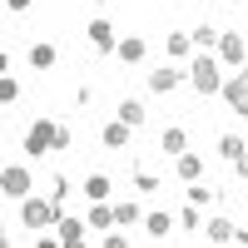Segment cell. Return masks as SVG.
Masks as SVG:
<instances>
[{"label": "cell", "instance_id": "obj_19", "mask_svg": "<svg viewBox=\"0 0 248 248\" xmlns=\"http://www.w3.org/2000/svg\"><path fill=\"white\" fill-rule=\"evenodd\" d=\"M164 45H169V55L179 60V55H189V50H194V35H189V30H169V40H164Z\"/></svg>", "mask_w": 248, "mask_h": 248}, {"label": "cell", "instance_id": "obj_11", "mask_svg": "<svg viewBox=\"0 0 248 248\" xmlns=\"http://www.w3.org/2000/svg\"><path fill=\"white\" fill-rule=\"evenodd\" d=\"M99 144H105V149H124V144H129V124H124V119H109L105 129H99Z\"/></svg>", "mask_w": 248, "mask_h": 248}, {"label": "cell", "instance_id": "obj_23", "mask_svg": "<svg viewBox=\"0 0 248 248\" xmlns=\"http://www.w3.org/2000/svg\"><path fill=\"white\" fill-rule=\"evenodd\" d=\"M243 149H248V144H243L238 134H223V139H218V154H223V159H238Z\"/></svg>", "mask_w": 248, "mask_h": 248}, {"label": "cell", "instance_id": "obj_31", "mask_svg": "<svg viewBox=\"0 0 248 248\" xmlns=\"http://www.w3.org/2000/svg\"><path fill=\"white\" fill-rule=\"evenodd\" d=\"M229 5H243V0H229Z\"/></svg>", "mask_w": 248, "mask_h": 248}, {"label": "cell", "instance_id": "obj_2", "mask_svg": "<svg viewBox=\"0 0 248 248\" xmlns=\"http://www.w3.org/2000/svg\"><path fill=\"white\" fill-rule=\"evenodd\" d=\"M189 85H194L199 94H218V90H223V79H218V60H214L209 50H203L194 65H189Z\"/></svg>", "mask_w": 248, "mask_h": 248}, {"label": "cell", "instance_id": "obj_21", "mask_svg": "<svg viewBox=\"0 0 248 248\" xmlns=\"http://www.w3.org/2000/svg\"><path fill=\"white\" fill-rule=\"evenodd\" d=\"M209 199H218V194H214V189H209L203 179H194V184H189V203H199V209H209Z\"/></svg>", "mask_w": 248, "mask_h": 248}, {"label": "cell", "instance_id": "obj_28", "mask_svg": "<svg viewBox=\"0 0 248 248\" xmlns=\"http://www.w3.org/2000/svg\"><path fill=\"white\" fill-rule=\"evenodd\" d=\"M233 174H238V179H248V149H243V154L233 159Z\"/></svg>", "mask_w": 248, "mask_h": 248}, {"label": "cell", "instance_id": "obj_22", "mask_svg": "<svg viewBox=\"0 0 248 248\" xmlns=\"http://www.w3.org/2000/svg\"><path fill=\"white\" fill-rule=\"evenodd\" d=\"M85 199H109V179L105 174H90L85 179Z\"/></svg>", "mask_w": 248, "mask_h": 248}, {"label": "cell", "instance_id": "obj_14", "mask_svg": "<svg viewBox=\"0 0 248 248\" xmlns=\"http://www.w3.org/2000/svg\"><path fill=\"white\" fill-rule=\"evenodd\" d=\"M55 229H60V243H85V229H90V223H79V218H60Z\"/></svg>", "mask_w": 248, "mask_h": 248}, {"label": "cell", "instance_id": "obj_4", "mask_svg": "<svg viewBox=\"0 0 248 248\" xmlns=\"http://www.w3.org/2000/svg\"><path fill=\"white\" fill-rule=\"evenodd\" d=\"M218 94L233 105V114H243V119H248V65H243L233 79H223V90H218Z\"/></svg>", "mask_w": 248, "mask_h": 248}, {"label": "cell", "instance_id": "obj_10", "mask_svg": "<svg viewBox=\"0 0 248 248\" xmlns=\"http://www.w3.org/2000/svg\"><path fill=\"white\" fill-rule=\"evenodd\" d=\"M149 90H154V94H174V90H179V70H174V65L149 70Z\"/></svg>", "mask_w": 248, "mask_h": 248}, {"label": "cell", "instance_id": "obj_12", "mask_svg": "<svg viewBox=\"0 0 248 248\" xmlns=\"http://www.w3.org/2000/svg\"><path fill=\"white\" fill-rule=\"evenodd\" d=\"M55 60H60V50L50 45V40H35V45H30V65L35 70H55Z\"/></svg>", "mask_w": 248, "mask_h": 248}, {"label": "cell", "instance_id": "obj_7", "mask_svg": "<svg viewBox=\"0 0 248 248\" xmlns=\"http://www.w3.org/2000/svg\"><path fill=\"white\" fill-rule=\"evenodd\" d=\"M85 223H90L94 233H109V229H114V203H105V199H90V218H85Z\"/></svg>", "mask_w": 248, "mask_h": 248}, {"label": "cell", "instance_id": "obj_30", "mask_svg": "<svg viewBox=\"0 0 248 248\" xmlns=\"http://www.w3.org/2000/svg\"><path fill=\"white\" fill-rule=\"evenodd\" d=\"M233 243H243V248H248V229H238V233H233Z\"/></svg>", "mask_w": 248, "mask_h": 248}, {"label": "cell", "instance_id": "obj_20", "mask_svg": "<svg viewBox=\"0 0 248 248\" xmlns=\"http://www.w3.org/2000/svg\"><path fill=\"white\" fill-rule=\"evenodd\" d=\"M203 233H209V243H233V223H229V218H209V229H203Z\"/></svg>", "mask_w": 248, "mask_h": 248}, {"label": "cell", "instance_id": "obj_15", "mask_svg": "<svg viewBox=\"0 0 248 248\" xmlns=\"http://www.w3.org/2000/svg\"><path fill=\"white\" fill-rule=\"evenodd\" d=\"M174 223H179V218H169V214L159 209V214H149V218H144V229H149V238H169V229H174Z\"/></svg>", "mask_w": 248, "mask_h": 248}, {"label": "cell", "instance_id": "obj_13", "mask_svg": "<svg viewBox=\"0 0 248 248\" xmlns=\"http://www.w3.org/2000/svg\"><path fill=\"white\" fill-rule=\"evenodd\" d=\"M144 50H149V45H144L139 35H129V40H119V50H114V55L124 60V65H139V60H144Z\"/></svg>", "mask_w": 248, "mask_h": 248}, {"label": "cell", "instance_id": "obj_16", "mask_svg": "<svg viewBox=\"0 0 248 248\" xmlns=\"http://www.w3.org/2000/svg\"><path fill=\"white\" fill-rule=\"evenodd\" d=\"M114 119H124L129 129H139V124H144V105H139V99H119V114Z\"/></svg>", "mask_w": 248, "mask_h": 248}, {"label": "cell", "instance_id": "obj_8", "mask_svg": "<svg viewBox=\"0 0 248 248\" xmlns=\"http://www.w3.org/2000/svg\"><path fill=\"white\" fill-rule=\"evenodd\" d=\"M90 45H94L99 55H114V50H119V40H114V25H109V20H94V25H90Z\"/></svg>", "mask_w": 248, "mask_h": 248}, {"label": "cell", "instance_id": "obj_25", "mask_svg": "<svg viewBox=\"0 0 248 248\" xmlns=\"http://www.w3.org/2000/svg\"><path fill=\"white\" fill-rule=\"evenodd\" d=\"M179 229H189V233L199 229V203H189V209H184V214H179Z\"/></svg>", "mask_w": 248, "mask_h": 248}, {"label": "cell", "instance_id": "obj_17", "mask_svg": "<svg viewBox=\"0 0 248 248\" xmlns=\"http://www.w3.org/2000/svg\"><path fill=\"white\" fill-rule=\"evenodd\" d=\"M159 144H164V154H184V149H189V134L174 124V129H164V139H159Z\"/></svg>", "mask_w": 248, "mask_h": 248}, {"label": "cell", "instance_id": "obj_1", "mask_svg": "<svg viewBox=\"0 0 248 248\" xmlns=\"http://www.w3.org/2000/svg\"><path fill=\"white\" fill-rule=\"evenodd\" d=\"M20 223L25 229H50V223H60V199H25L20 203Z\"/></svg>", "mask_w": 248, "mask_h": 248}, {"label": "cell", "instance_id": "obj_27", "mask_svg": "<svg viewBox=\"0 0 248 248\" xmlns=\"http://www.w3.org/2000/svg\"><path fill=\"white\" fill-rule=\"evenodd\" d=\"M55 149H70V129H65L60 119H55Z\"/></svg>", "mask_w": 248, "mask_h": 248}, {"label": "cell", "instance_id": "obj_9", "mask_svg": "<svg viewBox=\"0 0 248 248\" xmlns=\"http://www.w3.org/2000/svg\"><path fill=\"white\" fill-rule=\"evenodd\" d=\"M174 174H179L184 184L203 179V159H199V154H189V149H184V154H174Z\"/></svg>", "mask_w": 248, "mask_h": 248}, {"label": "cell", "instance_id": "obj_5", "mask_svg": "<svg viewBox=\"0 0 248 248\" xmlns=\"http://www.w3.org/2000/svg\"><path fill=\"white\" fill-rule=\"evenodd\" d=\"M0 189H5V199H25V194H30V169L10 164V169L0 174Z\"/></svg>", "mask_w": 248, "mask_h": 248}, {"label": "cell", "instance_id": "obj_24", "mask_svg": "<svg viewBox=\"0 0 248 248\" xmlns=\"http://www.w3.org/2000/svg\"><path fill=\"white\" fill-rule=\"evenodd\" d=\"M194 45H199V50H214V45H218V30H214V25H199V30H194Z\"/></svg>", "mask_w": 248, "mask_h": 248}, {"label": "cell", "instance_id": "obj_18", "mask_svg": "<svg viewBox=\"0 0 248 248\" xmlns=\"http://www.w3.org/2000/svg\"><path fill=\"white\" fill-rule=\"evenodd\" d=\"M114 223H119V229H134V223H139V203H134V199L114 203Z\"/></svg>", "mask_w": 248, "mask_h": 248}, {"label": "cell", "instance_id": "obj_26", "mask_svg": "<svg viewBox=\"0 0 248 248\" xmlns=\"http://www.w3.org/2000/svg\"><path fill=\"white\" fill-rule=\"evenodd\" d=\"M0 99H5V105H15V99H20V85H15V79L5 75V79H0Z\"/></svg>", "mask_w": 248, "mask_h": 248}, {"label": "cell", "instance_id": "obj_3", "mask_svg": "<svg viewBox=\"0 0 248 248\" xmlns=\"http://www.w3.org/2000/svg\"><path fill=\"white\" fill-rule=\"evenodd\" d=\"M50 149H55V119H35L30 134H25V154L30 159H45Z\"/></svg>", "mask_w": 248, "mask_h": 248}, {"label": "cell", "instance_id": "obj_29", "mask_svg": "<svg viewBox=\"0 0 248 248\" xmlns=\"http://www.w3.org/2000/svg\"><path fill=\"white\" fill-rule=\"evenodd\" d=\"M5 10H10V15H25V10H30V0H5Z\"/></svg>", "mask_w": 248, "mask_h": 248}, {"label": "cell", "instance_id": "obj_6", "mask_svg": "<svg viewBox=\"0 0 248 248\" xmlns=\"http://www.w3.org/2000/svg\"><path fill=\"white\" fill-rule=\"evenodd\" d=\"M218 55H223V65H243V55H248L243 35L238 30H218Z\"/></svg>", "mask_w": 248, "mask_h": 248}]
</instances>
